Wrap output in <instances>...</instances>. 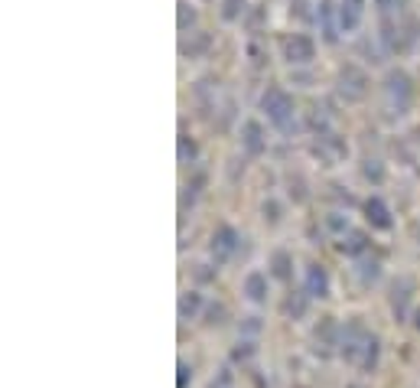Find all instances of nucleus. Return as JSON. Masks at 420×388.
Here are the masks:
<instances>
[{
  "label": "nucleus",
  "instance_id": "f257e3e1",
  "mask_svg": "<svg viewBox=\"0 0 420 388\" xmlns=\"http://www.w3.org/2000/svg\"><path fill=\"white\" fill-rule=\"evenodd\" d=\"M342 356H346L352 366L358 369H374V362H378V336L372 333H365L358 323H349L346 330H342Z\"/></svg>",
  "mask_w": 420,
  "mask_h": 388
},
{
  "label": "nucleus",
  "instance_id": "f03ea898",
  "mask_svg": "<svg viewBox=\"0 0 420 388\" xmlns=\"http://www.w3.org/2000/svg\"><path fill=\"white\" fill-rule=\"evenodd\" d=\"M264 108H267V114H271L277 124H287V114H290V98L284 95V92H277V88H271L267 95H264Z\"/></svg>",
  "mask_w": 420,
  "mask_h": 388
},
{
  "label": "nucleus",
  "instance_id": "7ed1b4c3",
  "mask_svg": "<svg viewBox=\"0 0 420 388\" xmlns=\"http://www.w3.org/2000/svg\"><path fill=\"white\" fill-rule=\"evenodd\" d=\"M234 245H238V235H234L232 228H228V226L218 228V235L212 238V255H215V261H225V258L234 251Z\"/></svg>",
  "mask_w": 420,
  "mask_h": 388
},
{
  "label": "nucleus",
  "instance_id": "20e7f679",
  "mask_svg": "<svg viewBox=\"0 0 420 388\" xmlns=\"http://www.w3.org/2000/svg\"><path fill=\"white\" fill-rule=\"evenodd\" d=\"M307 293H309V297H326V293H329V277H326L323 268L313 265L307 271Z\"/></svg>",
  "mask_w": 420,
  "mask_h": 388
},
{
  "label": "nucleus",
  "instance_id": "39448f33",
  "mask_svg": "<svg viewBox=\"0 0 420 388\" xmlns=\"http://www.w3.org/2000/svg\"><path fill=\"white\" fill-rule=\"evenodd\" d=\"M244 293H248L254 303H261L264 297H267V277H264L261 271H251V275L244 277Z\"/></svg>",
  "mask_w": 420,
  "mask_h": 388
},
{
  "label": "nucleus",
  "instance_id": "423d86ee",
  "mask_svg": "<svg viewBox=\"0 0 420 388\" xmlns=\"http://www.w3.org/2000/svg\"><path fill=\"white\" fill-rule=\"evenodd\" d=\"M287 56H290V62H307V59L313 56V43H309V39H303V36H297L287 46Z\"/></svg>",
  "mask_w": 420,
  "mask_h": 388
},
{
  "label": "nucleus",
  "instance_id": "0eeeda50",
  "mask_svg": "<svg viewBox=\"0 0 420 388\" xmlns=\"http://www.w3.org/2000/svg\"><path fill=\"white\" fill-rule=\"evenodd\" d=\"M368 219H372L378 228H388V226H391V219H388V209H384L382 199H372V202H368Z\"/></svg>",
  "mask_w": 420,
  "mask_h": 388
},
{
  "label": "nucleus",
  "instance_id": "6e6552de",
  "mask_svg": "<svg viewBox=\"0 0 420 388\" xmlns=\"http://www.w3.org/2000/svg\"><path fill=\"white\" fill-rule=\"evenodd\" d=\"M407 291H411V281H401V284H394V293H391V307L398 317H404V307H407Z\"/></svg>",
  "mask_w": 420,
  "mask_h": 388
},
{
  "label": "nucleus",
  "instance_id": "1a4fd4ad",
  "mask_svg": "<svg viewBox=\"0 0 420 388\" xmlns=\"http://www.w3.org/2000/svg\"><path fill=\"white\" fill-rule=\"evenodd\" d=\"M199 303H202V297H199V293H186V297L179 300V317H183V320H186V317H196Z\"/></svg>",
  "mask_w": 420,
  "mask_h": 388
},
{
  "label": "nucleus",
  "instance_id": "9d476101",
  "mask_svg": "<svg viewBox=\"0 0 420 388\" xmlns=\"http://www.w3.org/2000/svg\"><path fill=\"white\" fill-rule=\"evenodd\" d=\"M244 144H248V151H261V127L254 121L244 124Z\"/></svg>",
  "mask_w": 420,
  "mask_h": 388
},
{
  "label": "nucleus",
  "instance_id": "9b49d317",
  "mask_svg": "<svg viewBox=\"0 0 420 388\" xmlns=\"http://www.w3.org/2000/svg\"><path fill=\"white\" fill-rule=\"evenodd\" d=\"M274 275H277L280 281H287V277H290V258H287V251H274Z\"/></svg>",
  "mask_w": 420,
  "mask_h": 388
},
{
  "label": "nucleus",
  "instance_id": "f8f14e48",
  "mask_svg": "<svg viewBox=\"0 0 420 388\" xmlns=\"http://www.w3.org/2000/svg\"><path fill=\"white\" fill-rule=\"evenodd\" d=\"M362 248H365V238L362 235H349V242H342V251H349V255L362 251Z\"/></svg>",
  "mask_w": 420,
  "mask_h": 388
},
{
  "label": "nucleus",
  "instance_id": "ddd939ff",
  "mask_svg": "<svg viewBox=\"0 0 420 388\" xmlns=\"http://www.w3.org/2000/svg\"><path fill=\"white\" fill-rule=\"evenodd\" d=\"M189 379H192V375H189V366H186V362H179V382H176V388H186Z\"/></svg>",
  "mask_w": 420,
  "mask_h": 388
},
{
  "label": "nucleus",
  "instance_id": "4468645a",
  "mask_svg": "<svg viewBox=\"0 0 420 388\" xmlns=\"http://www.w3.org/2000/svg\"><path fill=\"white\" fill-rule=\"evenodd\" d=\"M222 13H225V20H234V17H238V0H225V10H222Z\"/></svg>",
  "mask_w": 420,
  "mask_h": 388
},
{
  "label": "nucleus",
  "instance_id": "2eb2a0df",
  "mask_svg": "<svg viewBox=\"0 0 420 388\" xmlns=\"http://www.w3.org/2000/svg\"><path fill=\"white\" fill-rule=\"evenodd\" d=\"M378 4H382V10H384V13H391V10H401V4H404V0H378Z\"/></svg>",
  "mask_w": 420,
  "mask_h": 388
},
{
  "label": "nucleus",
  "instance_id": "dca6fc26",
  "mask_svg": "<svg viewBox=\"0 0 420 388\" xmlns=\"http://www.w3.org/2000/svg\"><path fill=\"white\" fill-rule=\"evenodd\" d=\"M362 277H365V281H368V277L374 281V277H378V265H374V261H372V265H362Z\"/></svg>",
  "mask_w": 420,
  "mask_h": 388
},
{
  "label": "nucleus",
  "instance_id": "f3484780",
  "mask_svg": "<svg viewBox=\"0 0 420 388\" xmlns=\"http://www.w3.org/2000/svg\"><path fill=\"white\" fill-rule=\"evenodd\" d=\"M414 323H417V330H420V310H417V320H414Z\"/></svg>",
  "mask_w": 420,
  "mask_h": 388
}]
</instances>
